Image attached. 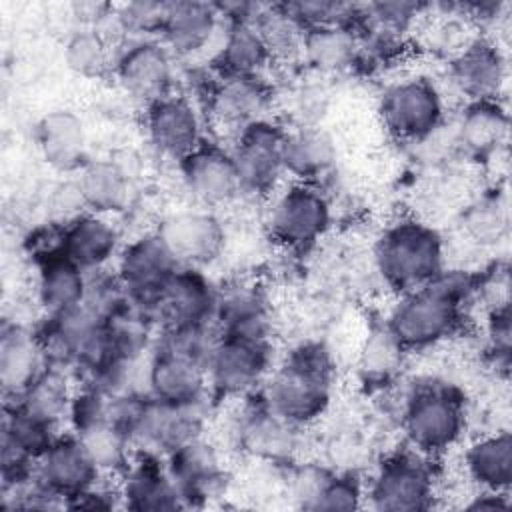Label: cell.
<instances>
[{
  "instance_id": "obj_43",
  "label": "cell",
  "mask_w": 512,
  "mask_h": 512,
  "mask_svg": "<svg viewBox=\"0 0 512 512\" xmlns=\"http://www.w3.org/2000/svg\"><path fill=\"white\" fill-rule=\"evenodd\" d=\"M466 508L470 510H504L508 508V498L506 492H490V490H482L478 496H474V500L470 504H466Z\"/></svg>"
},
{
  "instance_id": "obj_30",
  "label": "cell",
  "mask_w": 512,
  "mask_h": 512,
  "mask_svg": "<svg viewBox=\"0 0 512 512\" xmlns=\"http://www.w3.org/2000/svg\"><path fill=\"white\" fill-rule=\"evenodd\" d=\"M272 62L270 52L254 22H226L220 46L214 54V68L224 76H260Z\"/></svg>"
},
{
  "instance_id": "obj_20",
  "label": "cell",
  "mask_w": 512,
  "mask_h": 512,
  "mask_svg": "<svg viewBox=\"0 0 512 512\" xmlns=\"http://www.w3.org/2000/svg\"><path fill=\"white\" fill-rule=\"evenodd\" d=\"M120 476L118 492L122 506L138 512L184 508V500L158 454L138 450Z\"/></svg>"
},
{
  "instance_id": "obj_35",
  "label": "cell",
  "mask_w": 512,
  "mask_h": 512,
  "mask_svg": "<svg viewBox=\"0 0 512 512\" xmlns=\"http://www.w3.org/2000/svg\"><path fill=\"white\" fill-rule=\"evenodd\" d=\"M296 430V426L276 416L262 398H258L256 406H250L244 414L240 436L250 452L266 458H282L292 452Z\"/></svg>"
},
{
  "instance_id": "obj_38",
  "label": "cell",
  "mask_w": 512,
  "mask_h": 512,
  "mask_svg": "<svg viewBox=\"0 0 512 512\" xmlns=\"http://www.w3.org/2000/svg\"><path fill=\"white\" fill-rule=\"evenodd\" d=\"M64 62L78 76L98 78L112 70L114 50L98 28L82 26L64 42Z\"/></svg>"
},
{
  "instance_id": "obj_25",
  "label": "cell",
  "mask_w": 512,
  "mask_h": 512,
  "mask_svg": "<svg viewBox=\"0 0 512 512\" xmlns=\"http://www.w3.org/2000/svg\"><path fill=\"white\" fill-rule=\"evenodd\" d=\"M36 138L44 160L58 172H78L88 162L84 122L70 110H52L42 116Z\"/></svg>"
},
{
  "instance_id": "obj_12",
  "label": "cell",
  "mask_w": 512,
  "mask_h": 512,
  "mask_svg": "<svg viewBox=\"0 0 512 512\" xmlns=\"http://www.w3.org/2000/svg\"><path fill=\"white\" fill-rule=\"evenodd\" d=\"M146 392L166 404L194 406L210 398L206 360L156 340L146 364Z\"/></svg>"
},
{
  "instance_id": "obj_33",
  "label": "cell",
  "mask_w": 512,
  "mask_h": 512,
  "mask_svg": "<svg viewBox=\"0 0 512 512\" xmlns=\"http://www.w3.org/2000/svg\"><path fill=\"white\" fill-rule=\"evenodd\" d=\"M468 476L490 492H508L512 484V436L502 430L474 440L464 454Z\"/></svg>"
},
{
  "instance_id": "obj_3",
  "label": "cell",
  "mask_w": 512,
  "mask_h": 512,
  "mask_svg": "<svg viewBox=\"0 0 512 512\" xmlns=\"http://www.w3.org/2000/svg\"><path fill=\"white\" fill-rule=\"evenodd\" d=\"M374 264L382 280L400 294L426 286L444 270L442 236L416 218L398 220L376 240Z\"/></svg>"
},
{
  "instance_id": "obj_27",
  "label": "cell",
  "mask_w": 512,
  "mask_h": 512,
  "mask_svg": "<svg viewBox=\"0 0 512 512\" xmlns=\"http://www.w3.org/2000/svg\"><path fill=\"white\" fill-rule=\"evenodd\" d=\"M336 164L334 140L316 126H300L294 130L286 128L282 144V166L284 174L292 182L316 184Z\"/></svg>"
},
{
  "instance_id": "obj_28",
  "label": "cell",
  "mask_w": 512,
  "mask_h": 512,
  "mask_svg": "<svg viewBox=\"0 0 512 512\" xmlns=\"http://www.w3.org/2000/svg\"><path fill=\"white\" fill-rule=\"evenodd\" d=\"M76 174L74 190L86 212L110 216L128 206L130 180L114 160H88Z\"/></svg>"
},
{
  "instance_id": "obj_8",
  "label": "cell",
  "mask_w": 512,
  "mask_h": 512,
  "mask_svg": "<svg viewBox=\"0 0 512 512\" xmlns=\"http://www.w3.org/2000/svg\"><path fill=\"white\" fill-rule=\"evenodd\" d=\"M112 72L130 98L148 106L174 92L176 58L158 36H132L114 50Z\"/></svg>"
},
{
  "instance_id": "obj_15",
  "label": "cell",
  "mask_w": 512,
  "mask_h": 512,
  "mask_svg": "<svg viewBox=\"0 0 512 512\" xmlns=\"http://www.w3.org/2000/svg\"><path fill=\"white\" fill-rule=\"evenodd\" d=\"M144 108L146 136L160 156L180 162L206 140L202 116L188 96L172 92Z\"/></svg>"
},
{
  "instance_id": "obj_16",
  "label": "cell",
  "mask_w": 512,
  "mask_h": 512,
  "mask_svg": "<svg viewBox=\"0 0 512 512\" xmlns=\"http://www.w3.org/2000/svg\"><path fill=\"white\" fill-rule=\"evenodd\" d=\"M102 472L74 432H60L36 460V482L64 506L98 484Z\"/></svg>"
},
{
  "instance_id": "obj_19",
  "label": "cell",
  "mask_w": 512,
  "mask_h": 512,
  "mask_svg": "<svg viewBox=\"0 0 512 512\" xmlns=\"http://www.w3.org/2000/svg\"><path fill=\"white\" fill-rule=\"evenodd\" d=\"M272 102V92L262 76H218V82L208 92L210 118L236 134L244 126L266 118Z\"/></svg>"
},
{
  "instance_id": "obj_39",
  "label": "cell",
  "mask_w": 512,
  "mask_h": 512,
  "mask_svg": "<svg viewBox=\"0 0 512 512\" xmlns=\"http://www.w3.org/2000/svg\"><path fill=\"white\" fill-rule=\"evenodd\" d=\"M364 496L366 488L356 474H320L302 506L310 510H356Z\"/></svg>"
},
{
  "instance_id": "obj_13",
  "label": "cell",
  "mask_w": 512,
  "mask_h": 512,
  "mask_svg": "<svg viewBox=\"0 0 512 512\" xmlns=\"http://www.w3.org/2000/svg\"><path fill=\"white\" fill-rule=\"evenodd\" d=\"M182 184L196 206L220 208L242 194L240 176L230 148L204 140L192 154L178 162Z\"/></svg>"
},
{
  "instance_id": "obj_4",
  "label": "cell",
  "mask_w": 512,
  "mask_h": 512,
  "mask_svg": "<svg viewBox=\"0 0 512 512\" xmlns=\"http://www.w3.org/2000/svg\"><path fill=\"white\" fill-rule=\"evenodd\" d=\"M400 422L408 446L434 458L460 440L466 422L464 400L446 382H418L404 400Z\"/></svg>"
},
{
  "instance_id": "obj_1",
  "label": "cell",
  "mask_w": 512,
  "mask_h": 512,
  "mask_svg": "<svg viewBox=\"0 0 512 512\" xmlns=\"http://www.w3.org/2000/svg\"><path fill=\"white\" fill-rule=\"evenodd\" d=\"M472 290L474 280L466 272L442 270L426 286L400 294L384 326L406 352L436 346L460 328Z\"/></svg>"
},
{
  "instance_id": "obj_42",
  "label": "cell",
  "mask_w": 512,
  "mask_h": 512,
  "mask_svg": "<svg viewBox=\"0 0 512 512\" xmlns=\"http://www.w3.org/2000/svg\"><path fill=\"white\" fill-rule=\"evenodd\" d=\"M510 306L508 302L492 306L488 314V342L490 350L496 356V364H502L500 368H508L510 362Z\"/></svg>"
},
{
  "instance_id": "obj_31",
  "label": "cell",
  "mask_w": 512,
  "mask_h": 512,
  "mask_svg": "<svg viewBox=\"0 0 512 512\" xmlns=\"http://www.w3.org/2000/svg\"><path fill=\"white\" fill-rule=\"evenodd\" d=\"M74 392L76 390L72 386V372L64 366L48 362L46 368L20 396L6 402H14L30 414L54 426H60L64 420H68Z\"/></svg>"
},
{
  "instance_id": "obj_40",
  "label": "cell",
  "mask_w": 512,
  "mask_h": 512,
  "mask_svg": "<svg viewBox=\"0 0 512 512\" xmlns=\"http://www.w3.org/2000/svg\"><path fill=\"white\" fill-rule=\"evenodd\" d=\"M406 350L396 342L388 328H376L360 352V372L368 382L382 384L396 374Z\"/></svg>"
},
{
  "instance_id": "obj_10",
  "label": "cell",
  "mask_w": 512,
  "mask_h": 512,
  "mask_svg": "<svg viewBox=\"0 0 512 512\" xmlns=\"http://www.w3.org/2000/svg\"><path fill=\"white\" fill-rule=\"evenodd\" d=\"M384 128L400 140L428 138L444 118V100L436 84L424 76L394 82L380 96Z\"/></svg>"
},
{
  "instance_id": "obj_23",
  "label": "cell",
  "mask_w": 512,
  "mask_h": 512,
  "mask_svg": "<svg viewBox=\"0 0 512 512\" xmlns=\"http://www.w3.org/2000/svg\"><path fill=\"white\" fill-rule=\"evenodd\" d=\"M166 468L184 500V506L202 504L224 484L220 458L202 438H194L166 454Z\"/></svg>"
},
{
  "instance_id": "obj_41",
  "label": "cell",
  "mask_w": 512,
  "mask_h": 512,
  "mask_svg": "<svg viewBox=\"0 0 512 512\" xmlns=\"http://www.w3.org/2000/svg\"><path fill=\"white\" fill-rule=\"evenodd\" d=\"M464 228L478 242H496L506 228V212L498 208L496 200L486 198L466 212Z\"/></svg>"
},
{
  "instance_id": "obj_18",
  "label": "cell",
  "mask_w": 512,
  "mask_h": 512,
  "mask_svg": "<svg viewBox=\"0 0 512 512\" xmlns=\"http://www.w3.org/2000/svg\"><path fill=\"white\" fill-rule=\"evenodd\" d=\"M120 250V232L108 216L84 210L60 226L56 252L88 274L100 272L106 264L118 258Z\"/></svg>"
},
{
  "instance_id": "obj_34",
  "label": "cell",
  "mask_w": 512,
  "mask_h": 512,
  "mask_svg": "<svg viewBox=\"0 0 512 512\" xmlns=\"http://www.w3.org/2000/svg\"><path fill=\"white\" fill-rule=\"evenodd\" d=\"M300 56L320 72H342L358 62L360 34L354 26L306 28Z\"/></svg>"
},
{
  "instance_id": "obj_26",
  "label": "cell",
  "mask_w": 512,
  "mask_h": 512,
  "mask_svg": "<svg viewBox=\"0 0 512 512\" xmlns=\"http://www.w3.org/2000/svg\"><path fill=\"white\" fill-rule=\"evenodd\" d=\"M36 298L46 316L80 306L88 290V272L60 252L36 256Z\"/></svg>"
},
{
  "instance_id": "obj_14",
  "label": "cell",
  "mask_w": 512,
  "mask_h": 512,
  "mask_svg": "<svg viewBox=\"0 0 512 512\" xmlns=\"http://www.w3.org/2000/svg\"><path fill=\"white\" fill-rule=\"evenodd\" d=\"M180 266L202 268L220 258L226 246L222 220L210 208H184L166 216L156 230Z\"/></svg>"
},
{
  "instance_id": "obj_6",
  "label": "cell",
  "mask_w": 512,
  "mask_h": 512,
  "mask_svg": "<svg viewBox=\"0 0 512 512\" xmlns=\"http://www.w3.org/2000/svg\"><path fill=\"white\" fill-rule=\"evenodd\" d=\"M434 474L430 456L408 446L382 458L366 486L370 508L380 512H418L432 506Z\"/></svg>"
},
{
  "instance_id": "obj_32",
  "label": "cell",
  "mask_w": 512,
  "mask_h": 512,
  "mask_svg": "<svg viewBox=\"0 0 512 512\" xmlns=\"http://www.w3.org/2000/svg\"><path fill=\"white\" fill-rule=\"evenodd\" d=\"M508 112L498 100L468 102L456 124V142L472 156H488L506 140Z\"/></svg>"
},
{
  "instance_id": "obj_21",
  "label": "cell",
  "mask_w": 512,
  "mask_h": 512,
  "mask_svg": "<svg viewBox=\"0 0 512 512\" xmlns=\"http://www.w3.org/2000/svg\"><path fill=\"white\" fill-rule=\"evenodd\" d=\"M450 78L468 102L496 100L506 80L504 54L488 38H470L450 58Z\"/></svg>"
},
{
  "instance_id": "obj_36",
  "label": "cell",
  "mask_w": 512,
  "mask_h": 512,
  "mask_svg": "<svg viewBox=\"0 0 512 512\" xmlns=\"http://www.w3.org/2000/svg\"><path fill=\"white\" fill-rule=\"evenodd\" d=\"M102 474H122L132 460L128 436L108 418L88 424L74 432Z\"/></svg>"
},
{
  "instance_id": "obj_5",
  "label": "cell",
  "mask_w": 512,
  "mask_h": 512,
  "mask_svg": "<svg viewBox=\"0 0 512 512\" xmlns=\"http://www.w3.org/2000/svg\"><path fill=\"white\" fill-rule=\"evenodd\" d=\"M270 350V338L218 332L206 358L210 396L216 400L250 396L268 374Z\"/></svg>"
},
{
  "instance_id": "obj_22",
  "label": "cell",
  "mask_w": 512,
  "mask_h": 512,
  "mask_svg": "<svg viewBox=\"0 0 512 512\" xmlns=\"http://www.w3.org/2000/svg\"><path fill=\"white\" fill-rule=\"evenodd\" d=\"M220 20L214 4L192 0L166 2L156 36L174 58H190L212 42Z\"/></svg>"
},
{
  "instance_id": "obj_9",
  "label": "cell",
  "mask_w": 512,
  "mask_h": 512,
  "mask_svg": "<svg viewBox=\"0 0 512 512\" xmlns=\"http://www.w3.org/2000/svg\"><path fill=\"white\" fill-rule=\"evenodd\" d=\"M180 264L158 232H146L126 246L116 258V276L128 298L154 318L156 304Z\"/></svg>"
},
{
  "instance_id": "obj_24",
  "label": "cell",
  "mask_w": 512,
  "mask_h": 512,
  "mask_svg": "<svg viewBox=\"0 0 512 512\" xmlns=\"http://www.w3.org/2000/svg\"><path fill=\"white\" fill-rule=\"evenodd\" d=\"M48 356L36 332L20 324H4L0 336V384L6 400L20 396L46 368Z\"/></svg>"
},
{
  "instance_id": "obj_11",
  "label": "cell",
  "mask_w": 512,
  "mask_h": 512,
  "mask_svg": "<svg viewBox=\"0 0 512 512\" xmlns=\"http://www.w3.org/2000/svg\"><path fill=\"white\" fill-rule=\"evenodd\" d=\"M286 128L272 118H260L234 134L230 148L242 184V194L264 196L276 192L282 166V144Z\"/></svg>"
},
{
  "instance_id": "obj_29",
  "label": "cell",
  "mask_w": 512,
  "mask_h": 512,
  "mask_svg": "<svg viewBox=\"0 0 512 512\" xmlns=\"http://www.w3.org/2000/svg\"><path fill=\"white\" fill-rule=\"evenodd\" d=\"M214 322L222 334L270 338L266 298L252 284H232L218 288Z\"/></svg>"
},
{
  "instance_id": "obj_37",
  "label": "cell",
  "mask_w": 512,
  "mask_h": 512,
  "mask_svg": "<svg viewBox=\"0 0 512 512\" xmlns=\"http://www.w3.org/2000/svg\"><path fill=\"white\" fill-rule=\"evenodd\" d=\"M254 24L272 60H286L302 54V40L306 28L296 20L286 4H262V10Z\"/></svg>"
},
{
  "instance_id": "obj_2",
  "label": "cell",
  "mask_w": 512,
  "mask_h": 512,
  "mask_svg": "<svg viewBox=\"0 0 512 512\" xmlns=\"http://www.w3.org/2000/svg\"><path fill=\"white\" fill-rule=\"evenodd\" d=\"M332 374L330 352L316 342H306L296 346L266 378L260 398L276 416L300 428L326 412Z\"/></svg>"
},
{
  "instance_id": "obj_17",
  "label": "cell",
  "mask_w": 512,
  "mask_h": 512,
  "mask_svg": "<svg viewBox=\"0 0 512 512\" xmlns=\"http://www.w3.org/2000/svg\"><path fill=\"white\" fill-rule=\"evenodd\" d=\"M218 304V288L202 268L180 266L166 284L154 310L164 326H212Z\"/></svg>"
},
{
  "instance_id": "obj_7",
  "label": "cell",
  "mask_w": 512,
  "mask_h": 512,
  "mask_svg": "<svg viewBox=\"0 0 512 512\" xmlns=\"http://www.w3.org/2000/svg\"><path fill=\"white\" fill-rule=\"evenodd\" d=\"M332 206L318 184L290 182L274 196L268 230L274 242L288 250L314 246L330 228Z\"/></svg>"
}]
</instances>
